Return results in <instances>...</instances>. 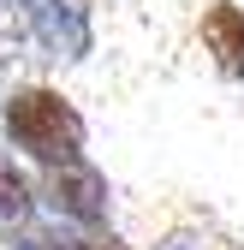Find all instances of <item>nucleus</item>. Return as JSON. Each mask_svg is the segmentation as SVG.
<instances>
[{
    "label": "nucleus",
    "instance_id": "4",
    "mask_svg": "<svg viewBox=\"0 0 244 250\" xmlns=\"http://www.w3.org/2000/svg\"><path fill=\"white\" fill-rule=\"evenodd\" d=\"M203 48L221 66V78H244V12L232 6V0H221V6L203 12Z\"/></svg>",
    "mask_w": 244,
    "mask_h": 250
},
{
    "label": "nucleus",
    "instance_id": "2",
    "mask_svg": "<svg viewBox=\"0 0 244 250\" xmlns=\"http://www.w3.org/2000/svg\"><path fill=\"white\" fill-rule=\"evenodd\" d=\"M42 203L54 214H66V221H78V227H102L107 221V185H102V173L89 161H78V155L72 161H48Z\"/></svg>",
    "mask_w": 244,
    "mask_h": 250
},
{
    "label": "nucleus",
    "instance_id": "1",
    "mask_svg": "<svg viewBox=\"0 0 244 250\" xmlns=\"http://www.w3.org/2000/svg\"><path fill=\"white\" fill-rule=\"evenodd\" d=\"M6 137L36 161H72L83 149V119L60 89H12L6 96Z\"/></svg>",
    "mask_w": 244,
    "mask_h": 250
},
{
    "label": "nucleus",
    "instance_id": "3",
    "mask_svg": "<svg viewBox=\"0 0 244 250\" xmlns=\"http://www.w3.org/2000/svg\"><path fill=\"white\" fill-rule=\"evenodd\" d=\"M24 18H30L36 42L54 60H83L89 54V12H83V0H24Z\"/></svg>",
    "mask_w": 244,
    "mask_h": 250
},
{
    "label": "nucleus",
    "instance_id": "6",
    "mask_svg": "<svg viewBox=\"0 0 244 250\" xmlns=\"http://www.w3.org/2000/svg\"><path fill=\"white\" fill-rule=\"evenodd\" d=\"M83 250H125V244H119V238L107 232V238H83Z\"/></svg>",
    "mask_w": 244,
    "mask_h": 250
},
{
    "label": "nucleus",
    "instance_id": "5",
    "mask_svg": "<svg viewBox=\"0 0 244 250\" xmlns=\"http://www.w3.org/2000/svg\"><path fill=\"white\" fill-rule=\"evenodd\" d=\"M30 203H36V197H30L24 173L12 167V155L0 149V221H24V214H30Z\"/></svg>",
    "mask_w": 244,
    "mask_h": 250
}]
</instances>
